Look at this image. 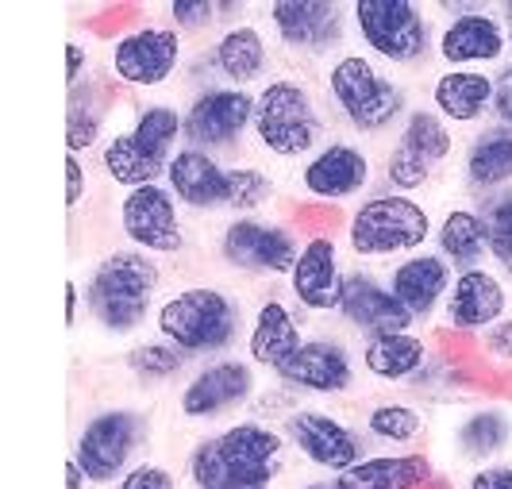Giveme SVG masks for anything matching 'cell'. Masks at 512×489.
<instances>
[{
	"instance_id": "8d00e7d4",
	"label": "cell",
	"mask_w": 512,
	"mask_h": 489,
	"mask_svg": "<svg viewBox=\"0 0 512 489\" xmlns=\"http://www.w3.org/2000/svg\"><path fill=\"white\" fill-rule=\"evenodd\" d=\"M189 355L174 347L170 339H143V343H135L128 355H124V366H128V374L135 382H143V386H166V382H178L181 374L189 370Z\"/></svg>"
},
{
	"instance_id": "3957f363",
	"label": "cell",
	"mask_w": 512,
	"mask_h": 489,
	"mask_svg": "<svg viewBox=\"0 0 512 489\" xmlns=\"http://www.w3.org/2000/svg\"><path fill=\"white\" fill-rule=\"evenodd\" d=\"M332 108L324 89L301 70H278L255 93V147L270 162H305L332 139Z\"/></svg>"
},
{
	"instance_id": "ac0fdd59",
	"label": "cell",
	"mask_w": 512,
	"mask_h": 489,
	"mask_svg": "<svg viewBox=\"0 0 512 489\" xmlns=\"http://www.w3.org/2000/svg\"><path fill=\"white\" fill-rule=\"evenodd\" d=\"M359 347L343 335H308L305 343L270 374L301 397H343L359 386Z\"/></svg>"
},
{
	"instance_id": "9a60e30c",
	"label": "cell",
	"mask_w": 512,
	"mask_h": 489,
	"mask_svg": "<svg viewBox=\"0 0 512 489\" xmlns=\"http://www.w3.org/2000/svg\"><path fill=\"white\" fill-rule=\"evenodd\" d=\"M262 389L258 366L247 355H220L197 362V370L181 382L178 412L193 424L228 420L235 412L251 409Z\"/></svg>"
},
{
	"instance_id": "e575fe53",
	"label": "cell",
	"mask_w": 512,
	"mask_h": 489,
	"mask_svg": "<svg viewBox=\"0 0 512 489\" xmlns=\"http://www.w3.org/2000/svg\"><path fill=\"white\" fill-rule=\"evenodd\" d=\"M97 158H101V174L112 181L120 193H131V189L166 181V170H162L158 162H151V158L131 143L128 128H112V135L104 139V147Z\"/></svg>"
},
{
	"instance_id": "603a6c76",
	"label": "cell",
	"mask_w": 512,
	"mask_h": 489,
	"mask_svg": "<svg viewBox=\"0 0 512 489\" xmlns=\"http://www.w3.org/2000/svg\"><path fill=\"white\" fill-rule=\"evenodd\" d=\"M382 278L393 289V297L416 316V324H436L443 301L451 293V282H455V270L439 251L424 247L416 255L397 258L393 266H385Z\"/></svg>"
},
{
	"instance_id": "c3c4849f",
	"label": "cell",
	"mask_w": 512,
	"mask_h": 489,
	"mask_svg": "<svg viewBox=\"0 0 512 489\" xmlns=\"http://www.w3.org/2000/svg\"><path fill=\"white\" fill-rule=\"evenodd\" d=\"M293 489H339V486H335L332 474H324V478H312V482H301V486H293Z\"/></svg>"
},
{
	"instance_id": "d6a6232c",
	"label": "cell",
	"mask_w": 512,
	"mask_h": 489,
	"mask_svg": "<svg viewBox=\"0 0 512 489\" xmlns=\"http://www.w3.org/2000/svg\"><path fill=\"white\" fill-rule=\"evenodd\" d=\"M455 451L466 463H501L512 451V412L505 405H478L455 424Z\"/></svg>"
},
{
	"instance_id": "4fadbf2b",
	"label": "cell",
	"mask_w": 512,
	"mask_h": 489,
	"mask_svg": "<svg viewBox=\"0 0 512 489\" xmlns=\"http://www.w3.org/2000/svg\"><path fill=\"white\" fill-rule=\"evenodd\" d=\"M147 443V416L131 405H112V409H97L85 416V424L74 436V455L81 470L89 474L93 489L116 486L139 459Z\"/></svg>"
},
{
	"instance_id": "e0dca14e",
	"label": "cell",
	"mask_w": 512,
	"mask_h": 489,
	"mask_svg": "<svg viewBox=\"0 0 512 489\" xmlns=\"http://www.w3.org/2000/svg\"><path fill=\"white\" fill-rule=\"evenodd\" d=\"M282 432L301 463H308L320 474H332V478L370 455V439L362 436L359 424H351L347 416L332 409L308 405V401L285 416Z\"/></svg>"
},
{
	"instance_id": "cb8c5ba5",
	"label": "cell",
	"mask_w": 512,
	"mask_h": 489,
	"mask_svg": "<svg viewBox=\"0 0 512 489\" xmlns=\"http://www.w3.org/2000/svg\"><path fill=\"white\" fill-rule=\"evenodd\" d=\"M308 316L289 297L282 293H266L251 312V328H247V359L255 362L258 370L274 374L301 343L308 339L305 332Z\"/></svg>"
},
{
	"instance_id": "b9f144b4",
	"label": "cell",
	"mask_w": 512,
	"mask_h": 489,
	"mask_svg": "<svg viewBox=\"0 0 512 489\" xmlns=\"http://www.w3.org/2000/svg\"><path fill=\"white\" fill-rule=\"evenodd\" d=\"M85 193H89V166H85L81 155H70V151H66V212H70V216H77Z\"/></svg>"
},
{
	"instance_id": "d6986e66",
	"label": "cell",
	"mask_w": 512,
	"mask_h": 489,
	"mask_svg": "<svg viewBox=\"0 0 512 489\" xmlns=\"http://www.w3.org/2000/svg\"><path fill=\"white\" fill-rule=\"evenodd\" d=\"M347 274H351V262H347V247L339 235H305L301 255L285 278L289 301L305 312L308 320L339 316Z\"/></svg>"
},
{
	"instance_id": "74e56055",
	"label": "cell",
	"mask_w": 512,
	"mask_h": 489,
	"mask_svg": "<svg viewBox=\"0 0 512 489\" xmlns=\"http://www.w3.org/2000/svg\"><path fill=\"white\" fill-rule=\"evenodd\" d=\"M482 220H486V239H489V266L501 270L512 282V189H501L493 197L474 201Z\"/></svg>"
},
{
	"instance_id": "d4e9b609",
	"label": "cell",
	"mask_w": 512,
	"mask_h": 489,
	"mask_svg": "<svg viewBox=\"0 0 512 489\" xmlns=\"http://www.w3.org/2000/svg\"><path fill=\"white\" fill-rule=\"evenodd\" d=\"M359 362L366 378H374L382 386L409 389L436 362V339L424 335L420 328L366 335V339H359Z\"/></svg>"
},
{
	"instance_id": "6da1fadb",
	"label": "cell",
	"mask_w": 512,
	"mask_h": 489,
	"mask_svg": "<svg viewBox=\"0 0 512 489\" xmlns=\"http://www.w3.org/2000/svg\"><path fill=\"white\" fill-rule=\"evenodd\" d=\"M289 451L293 447L278 424L243 412L220 432L193 443L185 474L193 489H274Z\"/></svg>"
},
{
	"instance_id": "f546056e",
	"label": "cell",
	"mask_w": 512,
	"mask_h": 489,
	"mask_svg": "<svg viewBox=\"0 0 512 489\" xmlns=\"http://www.w3.org/2000/svg\"><path fill=\"white\" fill-rule=\"evenodd\" d=\"M436 478V463L424 451H370L362 463L335 474L339 489H424Z\"/></svg>"
},
{
	"instance_id": "2e32d148",
	"label": "cell",
	"mask_w": 512,
	"mask_h": 489,
	"mask_svg": "<svg viewBox=\"0 0 512 489\" xmlns=\"http://www.w3.org/2000/svg\"><path fill=\"white\" fill-rule=\"evenodd\" d=\"M255 131V93L231 89V85H208L189 93L185 101V147H197L208 155L224 158L243 151V143Z\"/></svg>"
},
{
	"instance_id": "f6af8a7d",
	"label": "cell",
	"mask_w": 512,
	"mask_h": 489,
	"mask_svg": "<svg viewBox=\"0 0 512 489\" xmlns=\"http://www.w3.org/2000/svg\"><path fill=\"white\" fill-rule=\"evenodd\" d=\"M497 78V101H493V120L512 128V58L493 74Z\"/></svg>"
},
{
	"instance_id": "8fae6325",
	"label": "cell",
	"mask_w": 512,
	"mask_h": 489,
	"mask_svg": "<svg viewBox=\"0 0 512 489\" xmlns=\"http://www.w3.org/2000/svg\"><path fill=\"white\" fill-rule=\"evenodd\" d=\"M258 20L274 39V47L293 62L328 66L355 39L347 0H274L258 8Z\"/></svg>"
},
{
	"instance_id": "5bb4252c",
	"label": "cell",
	"mask_w": 512,
	"mask_h": 489,
	"mask_svg": "<svg viewBox=\"0 0 512 489\" xmlns=\"http://www.w3.org/2000/svg\"><path fill=\"white\" fill-rule=\"evenodd\" d=\"M305 235L297 232L289 220H266V216H231L220 232L216 251L231 270L247 274V278H266V282H282L289 278L293 262L301 255Z\"/></svg>"
},
{
	"instance_id": "60d3db41",
	"label": "cell",
	"mask_w": 512,
	"mask_h": 489,
	"mask_svg": "<svg viewBox=\"0 0 512 489\" xmlns=\"http://www.w3.org/2000/svg\"><path fill=\"white\" fill-rule=\"evenodd\" d=\"M108 489H178V478H174L170 466L154 463V459H143V463H135L116 486H108Z\"/></svg>"
},
{
	"instance_id": "277c9868",
	"label": "cell",
	"mask_w": 512,
	"mask_h": 489,
	"mask_svg": "<svg viewBox=\"0 0 512 489\" xmlns=\"http://www.w3.org/2000/svg\"><path fill=\"white\" fill-rule=\"evenodd\" d=\"M436 235L432 208L420 197L374 189L366 201L347 212L343 224V247L355 266H393L397 258H409L424 251Z\"/></svg>"
},
{
	"instance_id": "83f0119b",
	"label": "cell",
	"mask_w": 512,
	"mask_h": 489,
	"mask_svg": "<svg viewBox=\"0 0 512 489\" xmlns=\"http://www.w3.org/2000/svg\"><path fill=\"white\" fill-rule=\"evenodd\" d=\"M166 185L189 212H224L228 208V162L197 147H181L166 166Z\"/></svg>"
},
{
	"instance_id": "7c38bea8",
	"label": "cell",
	"mask_w": 512,
	"mask_h": 489,
	"mask_svg": "<svg viewBox=\"0 0 512 489\" xmlns=\"http://www.w3.org/2000/svg\"><path fill=\"white\" fill-rule=\"evenodd\" d=\"M378 158L355 135H332L316 155L297 166V193L312 205H359L374 193Z\"/></svg>"
},
{
	"instance_id": "1f68e13d",
	"label": "cell",
	"mask_w": 512,
	"mask_h": 489,
	"mask_svg": "<svg viewBox=\"0 0 512 489\" xmlns=\"http://www.w3.org/2000/svg\"><path fill=\"white\" fill-rule=\"evenodd\" d=\"M432 251L451 262V270H474V266H489V239L486 220L474 201L451 205L436 220V235H432Z\"/></svg>"
},
{
	"instance_id": "9c48e42d",
	"label": "cell",
	"mask_w": 512,
	"mask_h": 489,
	"mask_svg": "<svg viewBox=\"0 0 512 489\" xmlns=\"http://www.w3.org/2000/svg\"><path fill=\"white\" fill-rule=\"evenodd\" d=\"M436 58L443 70H489L497 74L512 58V39L501 0H436Z\"/></svg>"
},
{
	"instance_id": "7dc6e473",
	"label": "cell",
	"mask_w": 512,
	"mask_h": 489,
	"mask_svg": "<svg viewBox=\"0 0 512 489\" xmlns=\"http://www.w3.org/2000/svg\"><path fill=\"white\" fill-rule=\"evenodd\" d=\"M66 489H93V482H89V474L81 470V463H77L74 455L66 459Z\"/></svg>"
},
{
	"instance_id": "f1b7e54d",
	"label": "cell",
	"mask_w": 512,
	"mask_h": 489,
	"mask_svg": "<svg viewBox=\"0 0 512 489\" xmlns=\"http://www.w3.org/2000/svg\"><path fill=\"white\" fill-rule=\"evenodd\" d=\"M462 189L470 201L512 189V128L493 120L470 135L462 151Z\"/></svg>"
},
{
	"instance_id": "8992f818",
	"label": "cell",
	"mask_w": 512,
	"mask_h": 489,
	"mask_svg": "<svg viewBox=\"0 0 512 489\" xmlns=\"http://www.w3.org/2000/svg\"><path fill=\"white\" fill-rule=\"evenodd\" d=\"M85 309L93 324L108 335H135L154 312V297L162 289L158 258L135 247H116L89 270L85 278Z\"/></svg>"
},
{
	"instance_id": "5b68a950",
	"label": "cell",
	"mask_w": 512,
	"mask_h": 489,
	"mask_svg": "<svg viewBox=\"0 0 512 489\" xmlns=\"http://www.w3.org/2000/svg\"><path fill=\"white\" fill-rule=\"evenodd\" d=\"M154 328L193 362L220 359L243 343V305L220 285H181L158 301Z\"/></svg>"
},
{
	"instance_id": "7bdbcfd3",
	"label": "cell",
	"mask_w": 512,
	"mask_h": 489,
	"mask_svg": "<svg viewBox=\"0 0 512 489\" xmlns=\"http://www.w3.org/2000/svg\"><path fill=\"white\" fill-rule=\"evenodd\" d=\"M89 70H93V54L85 47V39L70 35V43H66V89H77L85 78H93Z\"/></svg>"
},
{
	"instance_id": "7402d4cb",
	"label": "cell",
	"mask_w": 512,
	"mask_h": 489,
	"mask_svg": "<svg viewBox=\"0 0 512 489\" xmlns=\"http://www.w3.org/2000/svg\"><path fill=\"white\" fill-rule=\"evenodd\" d=\"M339 324L351 335H359V339L420 328L416 316L393 297L385 278L370 266H351L347 285H343V301H339Z\"/></svg>"
},
{
	"instance_id": "f907efd6",
	"label": "cell",
	"mask_w": 512,
	"mask_h": 489,
	"mask_svg": "<svg viewBox=\"0 0 512 489\" xmlns=\"http://www.w3.org/2000/svg\"><path fill=\"white\" fill-rule=\"evenodd\" d=\"M501 16H505V27H509V39H512V0H501Z\"/></svg>"
},
{
	"instance_id": "836d02e7",
	"label": "cell",
	"mask_w": 512,
	"mask_h": 489,
	"mask_svg": "<svg viewBox=\"0 0 512 489\" xmlns=\"http://www.w3.org/2000/svg\"><path fill=\"white\" fill-rule=\"evenodd\" d=\"M393 143H401V147L412 151L420 162H428L436 174L455 158V151H459V135H455V128L439 116L432 104H412L409 116H405V124H401L397 135H393Z\"/></svg>"
},
{
	"instance_id": "bcb514c9",
	"label": "cell",
	"mask_w": 512,
	"mask_h": 489,
	"mask_svg": "<svg viewBox=\"0 0 512 489\" xmlns=\"http://www.w3.org/2000/svg\"><path fill=\"white\" fill-rule=\"evenodd\" d=\"M81 305H85V289H81V282H77V278H70V282H66V328H70V332L77 328Z\"/></svg>"
},
{
	"instance_id": "44dd1931",
	"label": "cell",
	"mask_w": 512,
	"mask_h": 489,
	"mask_svg": "<svg viewBox=\"0 0 512 489\" xmlns=\"http://www.w3.org/2000/svg\"><path fill=\"white\" fill-rule=\"evenodd\" d=\"M512 316V282L493 266L459 270L439 312V328L459 335H482L497 320Z\"/></svg>"
},
{
	"instance_id": "ba28073f",
	"label": "cell",
	"mask_w": 512,
	"mask_h": 489,
	"mask_svg": "<svg viewBox=\"0 0 512 489\" xmlns=\"http://www.w3.org/2000/svg\"><path fill=\"white\" fill-rule=\"evenodd\" d=\"M274 74H278V47L258 20V8H247V16L220 27L185 66V81L193 85V93L208 85L258 93Z\"/></svg>"
},
{
	"instance_id": "681fc988",
	"label": "cell",
	"mask_w": 512,
	"mask_h": 489,
	"mask_svg": "<svg viewBox=\"0 0 512 489\" xmlns=\"http://www.w3.org/2000/svg\"><path fill=\"white\" fill-rule=\"evenodd\" d=\"M424 489H459V486H455V478H447V474H439L436 470V478H432Z\"/></svg>"
},
{
	"instance_id": "4dcf8cb0",
	"label": "cell",
	"mask_w": 512,
	"mask_h": 489,
	"mask_svg": "<svg viewBox=\"0 0 512 489\" xmlns=\"http://www.w3.org/2000/svg\"><path fill=\"white\" fill-rule=\"evenodd\" d=\"M359 428L374 451H416L428 436V409L401 397L374 401L362 409Z\"/></svg>"
},
{
	"instance_id": "d590c367",
	"label": "cell",
	"mask_w": 512,
	"mask_h": 489,
	"mask_svg": "<svg viewBox=\"0 0 512 489\" xmlns=\"http://www.w3.org/2000/svg\"><path fill=\"white\" fill-rule=\"evenodd\" d=\"M282 197L278 178L258 162H228V208L231 216H262Z\"/></svg>"
},
{
	"instance_id": "ee69618b",
	"label": "cell",
	"mask_w": 512,
	"mask_h": 489,
	"mask_svg": "<svg viewBox=\"0 0 512 489\" xmlns=\"http://www.w3.org/2000/svg\"><path fill=\"white\" fill-rule=\"evenodd\" d=\"M466 489H512V459L474 466L466 478Z\"/></svg>"
},
{
	"instance_id": "30bf717a",
	"label": "cell",
	"mask_w": 512,
	"mask_h": 489,
	"mask_svg": "<svg viewBox=\"0 0 512 489\" xmlns=\"http://www.w3.org/2000/svg\"><path fill=\"white\" fill-rule=\"evenodd\" d=\"M185 58H189L185 35H178L158 12L143 8V16L128 31L108 39L104 78L112 81L120 93L124 89H131V93H154V89H166L189 66Z\"/></svg>"
},
{
	"instance_id": "52a82bcc",
	"label": "cell",
	"mask_w": 512,
	"mask_h": 489,
	"mask_svg": "<svg viewBox=\"0 0 512 489\" xmlns=\"http://www.w3.org/2000/svg\"><path fill=\"white\" fill-rule=\"evenodd\" d=\"M351 35L393 74L420 70L436 54V20L420 0H351Z\"/></svg>"
},
{
	"instance_id": "7a4b0ae2",
	"label": "cell",
	"mask_w": 512,
	"mask_h": 489,
	"mask_svg": "<svg viewBox=\"0 0 512 489\" xmlns=\"http://www.w3.org/2000/svg\"><path fill=\"white\" fill-rule=\"evenodd\" d=\"M320 89L335 120L362 143L385 135L393 139L412 108L409 85L359 47H347L324 66Z\"/></svg>"
},
{
	"instance_id": "ffe728a7",
	"label": "cell",
	"mask_w": 512,
	"mask_h": 489,
	"mask_svg": "<svg viewBox=\"0 0 512 489\" xmlns=\"http://www.w3.org/2000/svg\"><path fill=\"white\" fill-rule=\"evenodd\" d=\"M116 224H120V235L128 239V247L147 251L154 258H174L189 243L185 224H181V205L166 181L120 193Z\"/></svg>"
},
{
	"instance_id": "4316f807",
	"label": "cell",
	"mask_w": 512,
	"mask_h": 489,
	"mask_svg": "<svg viewBox=\"0 0 512 489\" xmlns=\"http://www.w3.org/2000/svg\"><path fill=\"white\" fill-rule=\"evenodd\" d=\"M124 104V93L108 78H85L77 89H66V151L85 155L101 151L104 139L112 135V112Z\"/></svg>"
},
{
	"instance_id": "f35d334b",
	"label": "cell",
	"mask_w": 512,
	"mask_h": 489,
	"mask_svg": "<svg viewBox=\"0 0 512 489\" xmlns=\"http://www.w3.org/2000/svg\"><path fill=\"white\" fill-rule=\"evenodd\" d=\"M166 24L174 27L178 35L189 39H212L220 27H224V16H220V0H170L166 8H154Z\"/></svg>"
},
{
	"instance_id": "ab89813d",
	"label": "cell",
	"mask_w": 512,
	"mask_h": 489,
	"mask_svg": "<svg viewBox=\"0 0 512 489\" xmlns=\"http://www.w3.org/2000/svg\"><path fill=\"white\" fill-rule=\"evenodd\" d=\"M474 343H478L482 362H489L497 374H509L512 378V316L497 320V324L486 328L482 335H474Z\"/></svg>"
},
{
	"instance_id": "484cf974",
	"label": "cell",
	"mask_w": 512,
	"mask_h": 489,
	"mask_svg": "<svg viewBox=\"0 0 512 489\" xmlns=\"http://www.w3.org/2000/svg\"><path fill=\"white\" fill-rule=\"evenodd\" d=\"M497 78L489 70H439L428 85V104L451 128H486L493 124Z\"/></svg>"
}]
</instances>
